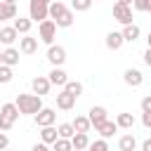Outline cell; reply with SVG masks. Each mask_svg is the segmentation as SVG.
Wrapping results in <instances>:
<instances>
[{"instance_id": "10", "label": "cell", "mask_w": 151, "mask_h": 151, "mask_svg": "<svg viewBox=\"0 0 151 151\" xmlns=\"http://www.w3.org/2000/svg\"><path fill=\"white\" fill-rule=\"evenodd\" d=\"M19 52L21 54H35L38 52V38H33V35H24V38H19Z\"/></svg>"}, {"instance_id": "46", "label": "cell", "mask_w": 151, "mask_h": 151, "mask_svg": "<svg viewBox=\"0 0 151 151\" xmlns=\"http://www.w3.org/2000/svg\"><path fill=\"white\" fill-rule=\"evenodd\" d=\"M92 2H99V0H92Z\"/></svg>"}, {"instance_id": "29", "label": "cell", "mask_w": 151, "mask_h": 151, "mask_svg": "<svg viewBox=\"0 0 151 151\" xmlns=\"http://www.w3.org/2000/svg\"><path fill=\"white\" fill-rule=\"evenodd\" d=\"M61 90H66V92H71L73 97H80L83 94V83H78V80H68Z\"/></svg>"}, {"instance_id": "40", "label": "cell", "mask_w": 151, "mask_h": 151, "mask_svg": "<svg viewBox=\"0 0 151 151\" xmlns=\"http://www.w3.org/2000/svg\"><path fill=\"white\" fill-rule=\"evenodd\" d=\"M118 2H120V5H130V7H132V0H118Z\"/></svg>"}, {"instance_id": "21", "label": "cell", "mask_w": 151, "mask_h": 151, "mask_svg": "<svg viewBox=\"0 0 151 151\" xmlns=\"http://www.w3.org/2000/svg\"><path fill=\"white\" fill-rule=\"evenodd\" d=\"M21 35H26V33H31V26H33V19L31 17H17L14 19V24H12Z\"/></svg>"}, {"instance_id": "28", "label": "cell", "mask_w": 151, "mask_h": 151, "mask_svg": "<svg viewBox=\"0 0 151 151\" xmlns=\"http://www.w3.org/2000/svg\"><path fill=\"white\" fill-rule=\"evenodd\" d=\"M52 151H73V142L66 139V137H59V139L52 144Z\"/></svg>"}, {"instance_id": "12", "label": "cell", "mask_w": 151, "mask_h": 151, "mask_svg": "<svg viewBox=\"0 0 151 151\" xmlns=\"http://www.w3.org/2000/svg\"><path fill=\"white\" fill-rule=\"evenodd\" d=\"M47 78H50V83L57 85V87H64V85L68 83V76H66V71H64L61 66H52V71L47 73Z\"/></svg>"}, {"instance_id": "15", "label": "cell", "mask_w": 151, "mask_h": 151, "mask_svg": "<svg viewBox=\"0 0 151 151\" xmlns=\"http://www.w3.org/2000/svg\"><path fill=\"white\" fill-rule=\"evenodd\" d=\"M87 118H90V123L97 127V125H101V123L109 118V111H106L104 106H92V109L87 111Z\"/></svg>"}, {"instance_id": "34", "label": "cell", "mask_w": 151, "mask_h": 151, "mask_svg": "<svg viewBox=\"0 0 151 151\" xmlns=\"http://www.w3.org/2000/svg\"><path fill=\"white\" fill-rule=\"evenodd\" d=\"M139 106H142V113H151V94H146Z\"/></svg>"}, {"instance_id": "48", "label": "cell", "mask_w": 151, "mask_h": 151, "mask_svg": "<svg viewBox=\"0 0 151 151\" xmlns=\"http://www.w3.org/2000/svg\"><path fill=\"white\" fill-rule=\"evenodd\" d=\"M73 151H78V149H73Z\"/></svg>"}, {"instance_id": "2", "label": "cell", "mask_w": 151, "mask_h": 151, "mask_svg": "<svg viewBox=\"0 0 151 151\" xmlns=\"http://www.w3.org/2000/svg\"><path fill=\"white\" fill-rule=\"evenodd\" d=\"M14 104L19 106V113L21 116H35L40 109H42V97L40 94H26V92H19Z\"/></svg>"}, {"instance_id": "43", "label": "cell", "mask_w": 151, "mask_h": 151, "mask_svg": "<svg viewBox=\"0 0 151 151\" xmlns=\"http://www.w3.org/2000/svg\"><path fill=\"white\" fill-rule=\"evenodd\" d=\"M0 64H2V52H0Z\"/></svg>"}, {"instance_id": "27", "label": "cell", "mask_w": 151, "mask_h": 151, "mask_svg": "<svg viewBox=\"0 0 151 151\" xmlns=\"http://www.w3.org/2000/svg\"><path fill=\"white\" fill-rule=\"evenodd\" d=\"M57 132H59V137L71 139V137L76 134V127H73V123H59V125H57Z\"/></svg>"}, {"instance_id": "33", "label": "cell", "mask_w": 151, "mask_h": 151, "mask_svg": "<svg viewBox=\"0 0 151 151\" xmlns=\"http://www.w3.org/2000/svg\"><path fill=\"white\" fill-rule=\"evenodd\" d=\"M134 12H149V0H132Z\"/></svg>"}, {"instance_id": "1", "label": "cell", "mask_w": 151, "mask_h": 151, "mask_svg": "<svg viewBox=\"0 0 151 151\" xmlns=\"http://www.w3.org/2000/svg\"><path fill=\"white\" fill-rule=\"evenodd\" d=\"M50 19H52L59 28H68L76 17H73V9H71L68 5H64L61 0H54V2H50Z\"/></svg>"}, {"instance_id": "39", "label": "cell", "mask_w": 151, "mask_h": 151, "mask_svg": "<svg viewBox=\"0 0 151 151\" xmlns=\"http://www.w3.org/2000/svg\"><path fill=\"white\" fill-rule=\"evenodd\" d=\"M142 151H151V137L142 142Z\"/></svg>"}, {"instance_id": "11", "label": "cell", "mask_w": 151, "mask_h": 151, "mask_svg": "<svg viewBox=\"0 0 151 151\" xmlns=\"http://www.w3.org/2000/svg\"><path fill=\"white\" fill-rule=\"evenodd\" d=\"M123 80H125V85H130V87H139V85L144 83V73H142L139 68H125Z\"/></svg>"}, {"instance_id": "13", "label": "cell", "mask_w": 151, "mask_h": 151, "mask_svg": "<svg viewBox=\"0 0 151 151\" xmlns=\"http://www.w3.org/2000/svg\"><path fill=\"white\" fill-rule=\"evenodd\" d=\"M76 99H78V97H73L71 92L61 90V92L57 94V109H61V111H71V109L76 106Z\"/></svg>"}, {"instance_id": "30", "label": "cell", "mask_w": 151, "mask_h": 151, "mask_svg": "<svg viewBox=\"0 0 151 151\" xmlns=\"http://www.w3.org/2000/svg\"><path fill=\"white\" fill-rule=\"evenodd\" d=\"M12 78H14V73H12V66H7V64H0V85H7V83H12Z\"/></svg>"}, {"instance_id": "36", "label": "cell", "mask_w": 151, "mask_h": 151, "mask_svg": "<svg viewBox=\"0 0 151 151\" xmlns=\"http://www.w3.org/2000/svg\"><path fill=\"white\" fill-rule=\"evenodd\" d=\"M142 125L146 130H151V113H142Z\"/></svg>"}, {"instance_id": "45", "label": "cell", "mask_w": 151, "mask_h": 151, "mask_svg": "<svg viewBox=\"0 0 151 151\" xmlns=\"http://www.w3.org/2000/svg\"><path fill=\"white\" fill-rule=\"evenodd\" d=\"M45 2H54V0H45Z\"/></svg>"}, {"instance_id": "7", "label": "cell", "mask_w": 151, "mask_h": 151, "mask_svg": "<svg viewBox=\"0 0 151 151\" xmlns=\"http://www.w3.org/2000/svg\"><path fill=\"white\" fill-rule=\"evenodd\" d=\"M113 19H116L120 26L132 24V7H130V5H120V2H116V5H113Z\"/></svg>"}, {"instance_id": "32", "label": "cell", "mask_w": 151, "mask_h": 151, "mask_svg": "<svg viewBox=\"0 0 151 151\" xmlns=\"http://www.w3.org/2000/svg\"><path fill=\"white\" fill-rule=\"evenodd\" d=\"M92 7V0H71V9L73 12H87Z\"/></svg>"}, {"instance_id": "23", "label": "cell", "mask_w": 151, "mask_h": 151, "mask_svg": "<svg viewBox=\"0 0 151 151\" xmlns=\"http://www.w3.org/2000/svg\"><path fill=\"white\" fill-rule=\"evenodd\" d=\"M71 142H73V149H78V151H87V146H90L87 132H76V134L71 137Z\"/></svg>"}, {"instance_id": "38", "label": "cell", "mask_w": 151, "mask_h": 151, "mask_svg": "<svg viewBox=\"0 0 151 151\" xmlns=\"http://www.w3.org/2000/svg\"><path fill=\"white\" fill-rule=\"evenodd\" d=\"M144 64L151 68V47H146V52H144Z\"/></svg>"}, {"instance_id": "31", "label": "cell", "mask_w": 151, "mask_h": 151, "mask_svg": "<svg viewBox=\"0 0 151 151\" xmlns=\"http://www.w3.org/2000/svg\"><path fill=\"white\" fill-rule=\"evenodd\" d=\"M87 151H109V139H104V137H99V139H94V142H90V146H87Z\"/></svg>"}, {"instance_id": "19", "label": "cell", "mask_w": 151, "mask_h": 151, "mask_svg": "<svg viewBox=\"0 0 151 151\" xmlns=\"http://www.w3.org/2000/svg\"><path fill=\"white\" fill-rule=\"evenodd\" d=\"M59 139V132H57V127L54 125H47V127H40V142H45V144H54Z\"/></svg>"}, {"instance_id": "4", "label": "cell", "mask_w": 151, "mask_h": 151, "mask_svg": "<svg viewBox=\"0 0 151 151\" xmlns=\"http://www.w3.org/2000/svg\"><path fill=\"white\" fill-rule=\"evenodd\" d=\"M28 17L35 24L50 19V2H45V0H28Z\"/></svg>"}, {"instance_id": "22", "label": "cell", "mask_w": 151, "mask_h": 151, "mask_svg": "<svg viewBox=\"0 0 151 151\" xmlns=\"http://www.w3.org/2000/svg\"><path fill=\"white\" fill-rule=\"evenodd\" d=\"M123 38H125V42H134L137 38H139V33H142V28L137 26V24H127V26H123Z\"/></svg>"}, {"instance_id": "35", "label": "cell", "mask_w": 151, "mask_h": 151, "mask_svg": "<svg viewBox=\"0 0 151 151\" xmlns=\"http://www.w3.org/2000/svg\"><path fill=\"white\" fill-rule=\"evenodd\" d=\"M7 149H9V137L0 130V151H7Z\"/></svg>"}, {"instance_id": "42", "label": "cell", "mask_w": 151, "mask_h": 151, "mask_svg": "<svg viewBox=\"0 0 151 151\" xmlns=\"http://www.w3.org/2000/svg\"><path fill=\"white\" fill-rule=\"evenodd\" d=\"M2 2H17V0H2Z\"/></svg>"}, {"instance_id": "14", "label": "cell", "mask_w": 151, "mask_h": 151, "mask_svg": "<svg viewBox=\"0 0 151 151\" xmlns=\"http://www.w3.org/2000/svg\"><path fill=\"white\" fill-rule=\"evenodd\" d=\"M94 130L99 132V137H104V139H111V137H113V134H116L120 127H118V123H116V120H109V118H106V120H104L101 125H97Z\"/></svg>"}, {"instance_id": "37", "label": "cell", "mask_w": 151, "mask_h": 151, "mask_svg": "<svg viewBox=\"0 0 151 151\" xmlns=\"http://www.w3.org/2000/svg\"><path fill=\"white\" fill-rule=\"evenodd\" d=\"M31 151H50V144H45V142H38V144H33V149Z\"/></svg>"}, {"instance_id": "47", "label": "cell", "mask_w": 151, "mask_h": 151, "mask_svg": "<svg viewBox=\"0 0 151 151\" xmlns=\"http://www.w3.org/2000/svg\"><path fill=\"white\" fill-rule=\"evenodd\" d=\"M7 151H14V149H7Z\"/></svg>"}, {"instance_id": "9", "label": "cell", "mask_w": 151, "mask_h": 151, "mask_svg": "<svg viewBox=\"0 0 151 151\" xmlns=\"http://www.w3.org/2000/svg\"><path fill=\"white\" fill-rule=\"evenodd\" d=\"M50 87H52V83H50V78H47V76H35V78L31 80V90H33V94L45 97V94L50 92Z\"/></svg>"}, {"instance_id": "17", "label": "cell", "mask_w": 151, "mask_h": 151, "mask_svg": "<svg viewBox=\"0 0 151 151\" xmlns=\"http://www.w3.org/2000/svg\"><path fill=\"white\" fill-rule=\"evenodd\" d=\"M19 38V31L14 28V26H2L0 28V42L5 45V47H12V42Z\"/></svg>"}, {"instance_id": "41", "label": "cell", "mask_w": 151, "mask_h": 151, "mask_svg": "<svg viewBox=\"0 0 151 151\" xmlns=\"http://www.w3.org/2000/svg\"><path fill=\"white\" fill-rule=\"evenodd\" d=\"M146 45L151 47V31H149V38H146Z\"/></svg>"}, {"instance_id": "5", "label": "cell", "mask_w": 151, "mask_h": 151, "mask_svg": "<svg viewBox=\"0 0 151 151\" xmlns=\"http://www.w3.org/2000/svg\"><path fill=\"white\" fill-rule=\"evenodd\" d=\"M57 24L52 19H45L38 24V40L45 42V45H54V38H57Z\"/></svg>"}, {"instance_id": "3", "label": "cell", "mask_w": 151, "mask_h": 151, "mask_svg": "<svg viewBox=\"0 0 151 151\" xmlns=\"http://www.w3.org/2000/svg\"><path fill=\"white\" fill-rule=\"evenodd\" d=\"M19 106L14 104V101H7V104H2L0 106V130L2 132H7V130H12L14 127V123L19 120Z\"/></svg>"}, {"instance_id": "16", "label": "cell", "mask_w": 151, "mask_h": 151, "mask_svg": "<svg viewBox=\"0 0 151 151\" xmlns=\"http://www.w3.org/2000/svg\"><path fill=\"white\" fill-rule=\"evenodd\" d=\"M104 42H106V47H109V50H113V52H116V50H120V47H123L125 38H123V33H120V31H109Z\"/></svg>"}, {"instance_id": "6", "label": "cell", "mask_w": 151, "mask_h": 151, "mask_svg": "<svg viewBox=\"0 0 151 151\" xmlns=\"http://www.w3.org/2000/svg\"><path fill=\"white\" fill-rule=\"evenodd\" d=\"M33 120H35V125H38V127L54 125V120H57V111H54V109H50V106H42V109L33 116Z\"/></svg>"}, {"instance_id": "25", "label": "cell", "mask_w": 151, "mask_h": 151, "mask_svg": "<svg viewBox=\"0 0 151 151\" xmlns=\"http://www.w3.org/2000/svg\"><path fill=\"white\" fill-rule=\"evenodd\" d=\"M116 123H118V127H120V130H132L137 120H134V116H132V113H118V116H116Z\"/></svg>"}, {"instance_id": "20", "label": "cell", "mask_w": 151, "mask_h": 151, "mask_svg": "<svg viewBox=\"0 0 151 151\" xmlns=\"http://www.w3.org/2000/svg\"><path fill=\"white\" fill-rule=\"evenodd\" d=\"M19 59H21V57H19V50H14V47H5V50H2V64H7V66L14 68V66L19 64Z\"/></svg>"}, {"instance_id": "24", "label": "cell", "mask_w": 151, "mask_h": 151, "mask_svg": "<svg viewBox=\"0 0 151 151\" xmlns=\"http://www.w3.org/2000/svg\"><path fill=\"white\" fill-rule=\"evenodd\" d=\"M118 149H120V151H134V149H137V139H134V134H132V132L123 134V137L118 139Z\"/></svg>"}, {"instance_id": "8", "label": "cell", "mask_w": 151, "mask_h": 151, "mask_svg": "<svg viewBox=\"0 0 151 151\" xmlns=\"http://www.w3.org/2000/svg\"><path fill=\"white\" fill-rule=\"evenodd\" d=\"M47 61L52 66H64V61H66V47L64 45H50L47 47Z\"/></svg>"}, {"instance_id": "18", "label": "cell", "mask_w": 151, "mask_h": 151, "mask_svg": "<svg viewBox=\"0 0 151 151\" xmlns=\"http://www.w3.org/2000/svg\"><path fill=\"white\" fill-rule=\"evenodd\" d=\"M14 21L17 19V2H2L0 0V21Z\"/></svg>"}, {"instance_id": "26", "label": "cell", "mask_w": 151, "mask_h": 151, "mask_svg": "<svg viewBox=\"0 0 151 151\" xmlns=\"http://www.w3.org/2000/svg\"><path fill=\"white\" fill-rule=\"evenodd\" d=\"M73 127H76V132H90L92 123H90V118H87V116H76Z\"/></svg>"}, {"instance_id": "44", "label": "cell", "mask_w": 151, "mask_h": 151, "mask_svg": "<svg viewBox=\"0 0 151 151\" xmlns=\"http://www.w3.org/2000/svg\"><path fill=\"white\" fill-rule=\"evenodd\" d=\"M149 12H151V0H149Z\"/></svg>"}]
</instances>
